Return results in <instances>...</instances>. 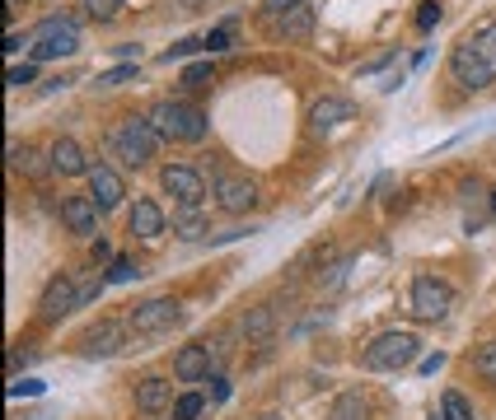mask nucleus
Masks as SVG:
<instances>
[{
	"label": "nucleus",
	"mask_w": 496,
	"mask_h": 420,
	"mask_svg": "<svg viewBox=\"0 0 496 420\" xmlns=\"http://www.w3.org/2000/svg\"><path fill=\"white\" fill-rule=\"evenodd\" d=\"M146 117H150V126H155L164 140H206V113L192 108V103L159 98Z\"/></svg>",
	"instance_id": "1"
},
{
	"label": "nucleus",
	"mask_w": 496,
	"mask_h": 420,
	"mask_svg": "<svg viewBox=\"0 0 496 420\" xmlns=\"http://www.w3.org/2000/svg\"><path fill=\"white\" fill-rule=\"evenodd\" d=\"M159 140H164V136L150 126V117H122L117 131H113V155L127 164V168H141V164L155 159Z\"/></svg>",
	"instance_id": "2"
},
{
	"label": "nucleus",
	"mask_w": 496,
	"mask_h": 420,
	"mask_svg": "<svg viewBox=\"0 0 496 420\" xmlns=\"http://www.w3.org/2000/svg\"><path fill=\"white\" fill-rule=\"evenodd\" d=\"M29 52L33 61H61V56H75L80 52V33H75V19H43L33 33H29Z\"/></svg>",
	"instance_id": "3"
},
{
	"label": "nucleus",
	"mask_w": 496,
	"mask_h": 420,
	"mask_svg": "<svg viewBox=\"0 0 496 420\" xmlns=\"http://www.w3.org/2000/svg\"><path fill=\"white\" fill-rule=\"evenodd\" d=\"M417 350H422V341H417L412 332H380L375 341L365 346L361 365H365V369H375V374H384V369H403V365L417 360Z\"/></svg>",
	"instance_id": "4"
},
{
	"label": "nucleus",
	"mask_w": 496,
	"mask_h": 420,
	"mask_svg": "<svg viewBox=\"0 0 496 420\" xmlns=\"http://www.w3.org/2000/svg\"><path fill=\"white\" fill-rule=\"evenodd\" d=\"M449 304H454V290L445 281H436V276H417V281H412V313H417L422 323H440L449 313Z\"/></svg>",
	"instance_id": "5"
},
{
	"label": "nucleus",
	"mask_w": 496,
	"mask_h": 420,
	"mask_svg": "<svg viewBox=\"0 0 496 420\" xmlns=\"http://www.w3.org/2000/svg\"><path fill=\"white\" fill-rule=\"evenodd\" d=\"M211 192H216V206L230 210V215H244V210L258 206V182L239 173H211Z\"/></svg>",
	"instance_id": "6"
},
{
	"label": "nucleus",
	"mask_w": 496,
	"mask_h": 420,
	"mask_svg": "<svg viewBox=\"0 0 496 420\" xmlns=\"http://www.w3.org/2000/svg\"><path fill=\"white\" fill-rule=\"evenodd\" d=\"M449 71H454V80H459V84H468V89H487L492 75H496V66L478 47H473V42H459V47L449 52Z\"/></svg>",
	"instance_id": "7"
},
{
	"label": "nucleus",
	"mask_w": 496,
	"mask_h": 420,
	"mask_svg": "<svg viewBox=\"0 0 496 420\" xmlns=\"http://www.w3.org/2000/svg\"><path fill=\"white\" fill-rule=\"evenodd\" d=\"M159 182H164V192H169L178 206H201L206 201V178H201V168H192V164H169L159 173Z\"/></svg>",
	"instance_id": "8"
},
{
	"label": "nucleus",
	"mask_w": 496,
	"mask_h": 420,
	"mask_svg": "<svg viewBox=\"0 0 496 420\" xmlns=\"http://www.w3.org/2000/svg\"><path fill=\"white\" fill-rule=\"evenodd\" d=\"M71 308H80V285L61 271V276H52L47 285H43V299H38V318L43 323H61Z\"/></svg>",
	"instance_id": "9"
},
{
	"label": "nucleus",
	"mask_w": 496,
	"mask_h": 420,
	"mask_svg": "<svg viewBox=\"0 0 496 420\" xmlns=\"http://www.w3.org/2000/svg\"><path fill=\"white\" fill-rule=\"evenodd\" d=\"M122 346H127V327L113 323V318H103V323L80 332V355H85V360H108V355H117Z\"/></svg>",
	"instance_id": "10"
},
{
	"label": "nucleus",
	"mask_w": 496,
	"mask_h": 420,
	"mask_svg": "<svg viewBox=\"0 0 496 420\" xmlns=\"http://www.w3.org/2000/svg\"><path fill=\"white\" fill-rule=\"evenodd\" d=\"M174 323H178V304L174 299H146V304H136L132 318H127V327L136 336H159V332H169Z\"/></svg>",
	"instance_id": "11"
},
{
	"label": "nucleus",
	"mask_w": 496,
	"mask_h": 420,
	"mask_svg": "<svg viewBox=\"0 0 496 420\" xmlns=\"http://www.w3.org/2000/svg\"><path fill=\"white\" fill-rule=\"evenodd\" d=\"M90 197H94L98 210H117L122 197H127V187H122V178L113 173L108 164H94L90 168Z\"/></svg>",
	"instance_id": "12"
},
{
	"label": "nucleus",
	"mask_w": 496,
	"mask_h": 420,
	"mask_svg": "<svg viewBox=\"0 0 496 420\" xmlns=\"http://www.w3.org/2000/svg\"><path fill=\"white\" fill-rule=\"evenodd\" d=\"M47 164H52V173H61V178H80V173H90V159H85V150L71 140V136H61V140H52V150H47Z\"/></svg>",
	"instance_id": "13"
},
{
	"label": "nucleus",
	"mask_w": 496,
	"mask_h": 420,
	"mask_svg": "<svg viewBox=\"0 0 496 420\" xmlns=\"http://www.w3.org/2000/svg\"><path fill=\"white\" fill-rule=\"evenodd\" d=\"M211 346H183L178 350V360H174V374H178V383H201V378H211Z\"/></svg>",
	"instance_id": "14"
},
{
	"label": "nucleus",
	"mask_w": 496,
	"mask_h": 420,
	"mask_svg": "<svg viewBox=\"0 0 496 420\" xmlns=\"http://www.w3.org/2000/svg\"><path fill=\"white\" fill-rule=\"evenodd\" d=\"M61 220H66V229L71 234H94L98 229V206H94V197H66L61 201Z\"/></svg>",
	"instance_id": "15"
},
{
	"label": "nucleus",
	"mask_w": 496,
	"mask_h": 420,
	"mask_svg": "<svg viewBox=\"0 0 496 420\" xmlns=\"http://www.w3.org/2000/svg\"><path fill=\"white\" fill-rule=\"evenodd\" d=\"M127 224H132L136 239H159V234H164V210H159L155 201H136L132 215H127Z\"/></svg>",
	"instance_id": "16"
},
{
	"label": "nucleus",
	"mask_w": 496,
	"mask_h": 420,
	"mask_svg": "<svg viewBox=\"0 0 496 420\" xmlns=\"http://www.w3.org/2000/svg\"><path fill=\"white\" fill-rule=\"evenodd\" d=\"M277 33L291 38V42H304L309 33H314V10H309V0L295 5V10H286V14H277Z\"/></svg>",
	"instance_id": "17"
},
{
	"label": "nucleus",
	"mask_w": 496,
	"mask_h": 420,
	"mask_svg": "<svg viewBox=\"0 0 496 420\" xmlns=\"http://www.w3.org/2000/svg\"><path fill=\"white\" fill-rule=\"evenodd\" d=\"M169 397H174V388L164 383V378H141V383H136V407L146 416L164 411V407H169Z\"/></svg>",
	"instance_id": "18"
},
{
	"label": "nucleus",
	"mask_w": 496,
	"mask_h": 420,
	"mask_svg": "<svg viewBox=\"0 0 496 420\" xmlns=\"http://www.w3.org/2000/svg\"><path fill=\"white\" fill-rule=\"evenodd\" d=\"M346 117H351V103L346 98H319L314 108H309V126H314V131H328V126H338Z\"/></svg>",
	"instance_id": "19"
},
{
	"label": "nucleus",
	"mask_w": 496,
	"mask_h": 420,
	"mask_svg": "<svg viewBox=\"0 0 496 420\" xmlns=\"http://www.w3.org/2000/svg\"><path fill=\"white\" fill-rule=\"evenodd\" d=\"M174 234L188 239V243H201L206 234H211V224H206V215H201L197 206H183L178 215H174Z\"/></svg>",
	"instance_id": "20"
},
{
	"label": "nucleus",
	"mask_w": 496,
	"mask_h": 420,
	"mask_svg": "<svg viewBox=\"0 0 496 420\" xmlns=\"http://www.w3.org/2000/svg\"><path fill=\"white\" fill-rule=\"evenodd\" d=\"M272 327H277V313L267 308V304L248 308V313H244V323H239V332L248 336V341H267V336H272Z\"/></svg>",
	"instance_id": "21"
},
{
	"label": "nucleus",
	"mask_w": 496,
	"mask_h": 420,
	"mask_svg": "<svg viewBox=\"0 0 496 420\" xmlns=\"http://www.w3.org/2000/svg\"><path fill=\"white\" fill-rule=\"evenodd\" d=\"M10 168H19V173H29V178H43L52 164H43V155H38L33 145H14L10 140Z\"/></svg>",
	"instance_id": "22"
},
{
	"label": "nucleus",
	"mask_w": 496,
	"mask_h": 420,
	"mask_svg": "<svg viewBox=\"0 0 496 420\" xmlns=\"http://www.w3.org/2000/svg\"><path fill=\"white\" fill-rule=\"evenodd\" d=\"M178 84H183V94L211 89V84H216V71H211V61H192V66H188V71L178 75Z\"/></svg>",
	"instance_id": "23"
},
{
	"label": "nucleus",
	"mask_w": 496,
	"mask_h": 420,
	"mask_svg": "<svg viewBox=\"0 0 496 420\" xmlns=\"http://www.w3.org/2000/svg\"><path fill=\"white\" fill-rule=\"evenodd\" d=\"M333 420H365L361 392H342V397H338V407H333Z\"/></svg>",
	"instance_id": "24"
},
{
	"label": "nucleus",
	"mask_w": 496,
	"mask_h": 420,
	"mask_svg": "<svg viewBox=\"0 0 496 420\" xmlns=\"http://www.w3.org/2000/svg\"><path fill=\"white\" fill-rule=\"evenodd\" d=\"M141 276V266L132 262V257H113L108 262V276H103V281H108V285H127V281H136Z\"/></svg>",
	"instance_id": "25"
},
{
	"label": "nucleus",
	"mask_w": 496,
	"mask_h": 420,
	"mask_svg": "<svg viewBox=\"0 0 496 420\" xmlns=\"http://www.w3.org/2000/svg\"><path fill=\"white\" fill-rule=\"evenodd\" d=\"M80 10H85L90 19H98V24H108V19L122 14V0H80Z\"/></svg>",
	"instance_id": "26"
},
{
	"label": "nucleus",
	"mask_w": 496,
	"mask_h": 420,
	"mask_svg": "<svg viewBox=\"0 0 496 420\" xmlns=\"http://www.w3.org/2000/svg\"><path fill=\"white\" fill-rule=\"evenodd\" d=\"M206 411V397L201 392H183L178 402H174V420H197Z\"/></svg>",
	"instance_id": "27"
},
{
	"label": "nucleus",
	"mask_w": 496,
	"mask_h": 420,
	"mask_svg": "<svg viewBox=\"0 0 496 420\" xmlns=\"http://www.w3.org/2000/svg\"><path fill=\"white\" fill-rule=\"evenodd\" d=\"M206 42V52H235V24H220L201 38Z\"/></svg>",
	"instance_id": "28"
},
{
	"label": "nucleus",
	"mask_w": 496,
	"mask_h": 420,
	"mask_svg": "<svg viewBox=\"0 0 496 420\" xmlns=\"http://www.w3.org/2000/svg\"><path fill=\"white\" fill-rule=\"evenodd\" d=\"M473 369H478V378H487V383H496V341H487L478 355H473Z\"/></svg>",
	"instance_id": "29"
},
{
	"label": "nucleus",
	"mask_w": 496,
	"mask_h": 420,
	"mask_svg": "<svg viewBox=\"0 0 496 420\" xmlns=\"http://www.w3.org/2000/svg\"><path fill=\"white\" fill-rule=\"evenodd\" d=\"M440 416L445 420H473V411H468V402H464L459 392H445L440 397Z\"/></svg>",
	"instance_id": "30"
},
{
	"label": "nucleus",
	"mask_w": 496,
	"mask_h": 420,
	"mask_svg": "<svg viewBox=\"0 0 496 420\" xmlns=\"http://www.w3.org/2000/svg\"><path fill=\"white\" fill-rule=\"evenodd\" d=\"M141 71H136V61H122L117 71H108V75H98V89H117V84H127V80H136Z\"/></svg>",
	"instance_id": "31"
},
{
	"label": "nucleus",
	"mask_w": 496,
	"mask_h": 420,
	"mask_svg": "<svg viewBox=\"0 0 496 420\" xmlns=\"http://www.w3.org/2000/svg\"><path fill=\"white\" fill-rule=\"evenodd\" d=\"M473 47H478V52L492 61V66H496V19H492V24H483V29H478V38H473Z\"/></svg>",
	"instance_id": "32"
},
{
	"label": "nucleus",
	"mask_w": 496,
	"mask_h": 420,
	"mask_svg": "<svg viewBox=\"0 0 496 420\" xmlns=\"http://www.w3.org/2000/svg\"><path fill=\"white\" fill-rule=\"evenodd\" d=\"M436 24H440V0H422V5H417V29L431 33Z\"/></svg>",
	"instance_id": "33"
},
{
	"label": "nucleus",
	"mask_w": 496,
	"mask_h": 420,
	"mask_svg": "<svg viewBox=\"0 0 496 420\" xmlns=\"http://www.w3.org/2000/svg\"><path fill=\"white\" fill-rule=\"evenodd\" d=\"M197 47H206V42H197V38H183V42H174V47H169V52H164L159 61H169V66H174V61H183V56H192Z\"/></svg>",
	"instance_id": "34"
},
{
	"label": "nucleus",
	"mask_w": 496,
	"mask_h": 420,
	"mask_svg": "<svg viewBox=\"0 0 496 420\" xmlns=\"http://www.w3.org/2000/svg\"><path fill=\"white\" fill-rule=\"evenodd\" d=\"M38 392H43L38 378H14V383H10V397H38Z\"/></svg>",
	"instance_id": "35"
},
{
	"label": "nucleus",
	"mask_w": 496,
	"mask_h": 420,
	"mask_svg": "<svg viewBox=\"0 0 496 420\" xmlns=\"http://www.w3.org/2000/svg\"><path fill=\"white\" fill-rule=\"evenodd\" d=\"M33 84V66H10V89H24Z\"/></svg>",
	"instance_id": "36"
},
{
	"label": "nucleus",
	"mask_w": 496,
	"mask_h": 420,
	"mask_svg": "<svg viewBox=\"0 0 496 420\" xmlns=\"http://www.w3.org/2000/svg\"><path fill=\"white\" fill-rule=\"evenodd\" d=\"M295 5H304V0H262L267 14H286V10H295Z\"/></svg>",
	"instance_id": "37"
},
{
	"label": "nucleus",
	"mask_w": 496,
	"mask_h": 420,
	"mask_svg": "<svg viewBox=\"0 0 496 420\" xmlns=\"http://www.w3.org/2000/svg\"><path fill=\"white\" fill-rule=\"evenodd\" d=\"M225 397H230V383H225V378L216 374V378H211V402L220 407V402H225Z\"/></svg>",
	"instance_id": "38"
},
{
	"label": "nucleus",
	"mask_w": 496,
	"mask_h": 420,
	"mask_svg": "<svg viewBox=\"0 0 496 420\" xmlns=\"http://www.w3.org/2000/svg\"><path fill=\"white\" fill-rule=\"evenodd\" d=\"M98 290H103V281H98V276H94V281H85V285H80V304H90Z\"/></svg>",
	"instance_id": "39"
},
{
	"label": "nucleus",
	"mask_w": 496,
	"mask_h": 420,
	"mask_svg": "<svg viewBox=\"0 0 496 420\" xmlns=\"http://www.w3.org/2000/svg\"><path fill=\"white\" fill-rule=\"evenodd\" d=\"M24 47H29V38H24V33H10V38H5V52H10V56H14V52H24Z\"/></svg>",
	"instance_id": "40"
},
{
	"label": "nucleus",
	"mask_w": 496,
	"mask_h": 420,
	"mask_svg": "<svg viewBox=\"0 0 496 420\" xmlns=\"http://www.w3.org/2000/svg\"><path fill=\"white\" fill-rule=\"evenodd\" d=\"M113 257V248H108V239H94V262H108Z\"/></svg>",
	"instance_id": "41"
},
{
	"label": "nucleus",
	"mask_w": 496,
	"mask_h": 420,
	"mask_svg": "<svg viewBox=\"0 0 496 420\" xmlns=\"http://www.w3.org/2000/svg\"><path fill=\"white\" fill-rule=\"evenodd\" d=\"M445 365V355H426V360H422V374H436Z\"/></svg>",
	"instance_id": "42"
},
{
	"label": "nucleus",
	"mask_w": 496,
	"mask_h": 420,
	"mask_svg": "<svg viewBox=\"0 0 496 420\" xmlns=\"http://www.w3.org/2000/svg\"><path fill=\"white\" fill-rule=\"evenodd\" d=\"M19 5H24V0H10V10H19Z\"/></svg>",
	"instance_id": "43"
},
{
	"label": "nucleus",
	"mask_w": 496,
	"mask_h": 420,
	"mask_svg": "<svg viewBox=\"0 0 496 420\" xmlns=\"http://www.w3.org/2000/svg\"><path fill=\"white\" fill-rule=\"evenodd\" d=\"M492 215H496V192H492Z\"/></svg>",
	"instance_id": "44"
},
{
	"label": "nucleus",
	"mask_w": 496,
	"mask_h": 420,
	"mask_svg": "<svg viewBox=\"0 0 496 420\" xmlns=\"http://www.w3.org/2000/svg\"><path fill=\"white\" fill-rule=\"evenodd\" d=\"M436 420H445V416H436Z\"/></svg>",
	"instance_id": "45"
}]
</instances>
